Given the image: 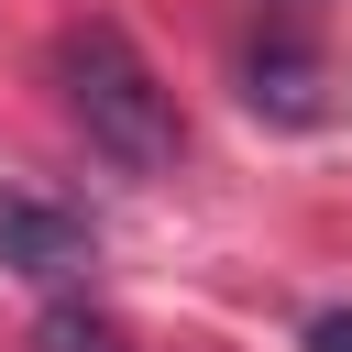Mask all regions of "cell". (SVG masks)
Returning <instances> with one entry per match:
<instances>
[{"label":"cell","mask_w":352,"mask_h":352,"mask_svg":"<svg viewBox=\"0 0 352 352\" xmlns=\"http://www.w3.org/2000/svg\"><path fill=\"white\" fill-rule=\"evenodd\" d=\"M308 352H352V308H319L308 319Z\"/></svg>","instance_id":"cell-5"},{"label":"cell","mask_w":352,"mask_h":352,"mask_svg":"<svg viewBox=\"0 0 352 352\" xmlns=\"http://www.w3.org/2000/svg\"><path fill=\"white\" fill-rule=\"evenodd\" d=\"M33 352H132V330H121L110 308H88V297H55V308L33 319Z\"/></svg>","instance_id":"cell-4"},{"label":"cell","mask_w":352,"mask_h":352,"mask_svg":"<svg viewBox=\"0 0 352 352\" xmlns=\"http://www.w3.org/2000/svg\"><path fill=\"white\" fill-rule=\"evenodd\" d=\"M242 99L264 121H286V132H319L330 121V55L297 44V33H253L242 44Z\"/></svg>","instance_id":"cell-2"},{"label":"cell","mask_w":352,"mask_h":352,"mask_svg":"<svg viewBox=\"0 0 352 352\" xmlns=\"http://www.w3.org/2000/svg\"><path fill=\"white\" fill-rule=\"evenodd\" d=\"M0 264H11V275H33V286H66V275H88V220H77V209H55V198L0 187Z\"/></svg>","instance_id":"cell-3"},{"label":"cell","mask_w":352,"mask_h":352,"mask_svg":"<svg viewBox=\"0 0 352 352\" xmlns=\"http://www.w3.org/2000/svg\"><path fill=\"white\" fill-rule=\"evenodd\" d=\"M55 88H66V110H77V132L110 154V165H132V176H165L176 165V88L143 66V44L121 33V22H66L55 33Z\"/></svg>","instance_id":"cell-1"}]
</instances>
